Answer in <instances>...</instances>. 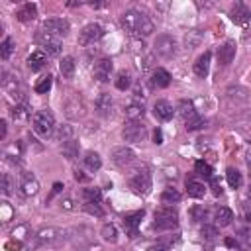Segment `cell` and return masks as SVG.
I'll use <instances>...</instances> for the list:
<instances>
[{
    "label": "cell",
    "mask_w": 251,
    "mask_h": 251,
    "mask_svg": "<svg viewBox=\"0 0 251 251\" xmlns=\"http://www.w3.org/2000/svg\"><path fill=\"white\" fill-rule=\"evenodd\" d=\"M210 59H212L210 51H204L202 55H200V57L196 59V63H194V75H196V77H200V79L208 77V71H210Z\"/></svg>",
    "instance_id": "cell-17"
},
{
    "label": "cell",
    "mask_w": 251,
    "mask_h": 251,
    "mask_svg": "<svg viewBox=\"0 0 251 251\" xmlns=\"http://www.w3.org/2000/svg\"><path fill=\"white\" fill-rule=\"evenodd\" d=\"M200 234H202V237H204V239L214 241V239H216V235H218V230H216V226H202Z\"/></svg>",
    "instance_id": "cell-43"
},
{
    "label": "cell",
    "mask_w": 251,
    "mask_h": 251,
    "mask_svg": "<svg viewBox=\"0 0 251 251\" xmlns=\"http://www.w3.org/2000/svg\"><path fill=\"white\" fill-rule=\"evenodd\" d=\"M245 220H247V222H251V212H247V214H245Z\"/></svg>",
    "instance_id": "cell-58"
},
{
    "label": "cell",
    "mask_w": 251,
    "mask_h": 251,
    "mask_svg": "<svg viewBox=\"0 0 251 251\" xmlns=\"http://www.w3.org/2000/svg\"><path fill=\"white\" fill-rule=\"evenodd\" d=\"M112 69H114V63L110 59H98L94 63V79H98L100 83H108Z\"/></svg>",
    "instance_id": "cell-12"
},
{
    "label": "cell",
    "mask_w": 251,
    "mask_h": 251,
    "mask_svg": "<svg viewBox=\"0 0 251 251\" xmlns=\"http://www.w3.org/2000/svg\"><path fill=\"white\" fill-rule=\"evenodd\" d=\"M51 84H53V77L51 75H45V77H41L37 83H35V92L37 94H47L49 92V88H51Z\"/></svg>",
    "instance_id": "cell-36"
},
{
    "label": "cell",
    "mask_w": 251,
    "mask_h": 251,
    "mask_svg": "<svg viewBox=\"0 0 251 251\" xmlns=\"http://www.w3.org/2000/svg\"><path fill=\"white\" fill-rule=\"evenodd\" d=\"M226 245H228V247H237V241L232 239V237H228V239H226Z\"/></svg>",
    "instance_id": "cell-55"
},
{
    "label": "cell",
    "mask_w": 251,
    "mask_h": 251,
    "mask_svg": "<svg viewBox=\"0 0 251 251\" xmlns=\"http://www.w3.org/2000/svg\"><path fill=\"white\" fill-rule=\"evenodd\" d=\"M0 208H2V220H4V222H8V220L14 216V210L10 208L8 202H2V204H0Z\"/></svg>",
    "instance_id": "cell-47"
},
{
    "label": "cell",
    "mask_w": 251,
    "mask_h": 251,
    "mask_svg": "<svg viewBox=\"0 0 251 251\" xmlns=\"http://www.w3.org/2000/svg\"><path fill=\"white\" fill-rule=\"evenodd\" d=\"M83 198H84V202L100 204V200H102V190H100V188H84L83 190Z\"/></svg>",
    "instance_id": "cell-34"
},
{
    "label": "cell",
    "mask_w": 251,
    "mask_h": 251,
    "mask_svg": "<svg viewBox=\"0 0 251 251\" xmlns=\"http://www.w3.org/2000/svg\"><path fill=\"white\" fill-rule=\"evenodd\" d=\"M61 206H63L65 210H73V200H71V198H65V200H61Z\"/></svg>",
    "instance_id": "cell-50"
},
{
    "label": "cell",
    "mask_w": 251,
    "mask_h": 251,
    "mask_svg": "<svg viewBox=\"0 0 251 251\" xmlns=\"http://www.w3.org/2000/svg\"><path fill=\"white\" fill-rule=\"evenodd\" d=\"M226 177H228V183H230V186H232V188H239V186L243 184V177H241V173H239L237 169H234V167H230V169L226 171Z\"/></svg>",
    "instance_id": "cell-35"
},
{
    "label": "cell",
    "mask_w": 251,
    "mask_h": 251,
    "mask_svg": "<svg viewBox=\"0 0 251 251\" xmlns=\"http://www.w3.org/2000/svg\"><path fill=\"white\" fill-rule=\"evenodd\" d=\"M35 237H37V243L41 245H57L67 237V232L59 228H43L37 232Z\"/></svg>",
    "instance_id": "cell-7"
},
{
    "label": "cell",
    "mask_w": 251,
    "mask_h": 251,
    "mask_svg": "<svg viewBox=\"0 0 251 251\" xmlns=\"http://www.w3.org/2000/svg\"><path fill=\"white\" fill-rule=\"evenodd\" d=\"M194 169H196V173L200 175V177H204V179H212L214 175H212V167L206 163V161H196V165H194Z\"/></svg>",
    "instance_id": "cell-41"
},
{
    "label": "cell",
    "mask_w": 251,
    "mask_h": 251,
    "mask_svg": "<svg viewBox=\"0 0 251 251\" xmlns=\"http://www.w3.org/2000/svg\"><path fill=\"white\" fill-rule=\"evenodd\" d=\"M234 57H235V43L234 41H226L218 47V63L220 65H224V67L230 65L234 61Z\"/></svg>",
    "instance_id": "cell-14"
},
{
    "label": "cell",
    "mask_w": 251,
    "mask_h": 251,
    "mask_svg": "<svg viewBox=\"0 0 251 251\" xmlns=\"http://www.w3.org/2000/svg\"><path fill=\"white\" fill-rule=\"evenodd\" d=\"M141 218H143V210L124 216V228H126V232L130 234V237H135V235H137V226H139Z\"/></svg>",
    "instance_id": "cell-19"
},
{
    "label": "cell",
    "mask_w": 251,
    "mask_h": 251,
    "mask_svg": "<svg viewBox=\"0 0 251 251\" xmlns=\"http://www.w3.org/2000/svg\"><path fill=\"white\" fill-rule=\"evenodd\" d=\"M134 159H135V153L132 151L130 147H116L114 151H112V161H114V165H118V167H128L130 163H134Z\"/></svg>",
    "instance_id": "cell-11"
},
{
    "label": "cell",
    "mask_w": 251,
    "mask_h": 251,
    "mask_svg": "<svg viewBox=\"0 0 251 251\" xmlns=\"http://www.w3.org/2000/svg\"><path fill=\"white\" fill-rule=\"evenodd\" d=\"M210 188H212L214 196H220V194H222V184H220V181H218L216 177L210 179Z\"/></svg>",
    "instance_id": "cell-48"
},
{
    "label": "cell",
    "mask_w": 251,
    "mask_h": 251,
    "mask_svg": "<svg viewBox=\"0 0 251 251\" xmlns=\"http://www.w3.org/2000/svg\"><path fill=\"white\" fill-rule=\"evenodd\" d=\"M61 153H63V157H67L69 161L77 159V157H79V141H77V139H71V141L63 143Z\"/></svg>",
    "instance_id": "cell-29"
},
{
    "label": "cell",
    "mask_w": 251,
    "mask_h": 251,
    "mask_svg": "<svg viewBox=\"0 0 251 251\" xmlns=\"http://www.w3.org/2000/svg\"><path fill=\"white\" fill-rule=\"evenodd\" d=\"M37 190H39V183H37L35 175H32V173H22V179H20V192H22L24 196H33V194H37Z\"/></svg>",
    "instance_id": "cell-13"
},
{
    "label": "cell",
    "mask_w": 251,
    "mask_h": 251,
    "mask_svg": "<svg viewBox=\"0 0 251 251\" xmlns=\"http://www.w3.org/2000/svg\"><path fill=\"white\" fill-rule=\"evenodd\" d=\"M73 135H75V130H73V126H69V124L57 126V130H55V139L61 141V143H67V141L75 139Z\"/></svg>",
    "instance_id": "cell-27"
},
{
    "label": "cell",
    "mask_w": 251,
    "mask_h": 251,
    "mask_svg": "<svg viewBox=\"0 0 251 251\" xmlns=\"http://www.w3.org/2000/svg\"><path fill=\"white\" fill-rule=\"evenodd\" d=\"M10 114H12L14 120H20L22 122V120H28L32 116V108L28 106V102H18L16 106H12Z\"/></svg>",
    "instance_id": "cell-26"
},
{
    "label": "cell",
    "mask_w": 251,
    "mask_h": 251,
    "mask_svg": "<svg viewBox=\"0 0 251 251\" xmlns=\"http://www.w3.org/2000/svg\"><path fill=\"white\" fill-rule=\"evenodd\" d=\"M155 143H157V145H161V143H163V135H161V132H159V130L155 132Z\"/></svg>",
    "instance_id": "cell-53"
},
{
    "label": "cell",
    "mask_w": 251,
    "mask_h": 251,
    "mask_svg": "<svg viewBox=\"0 0 251 251\" xmlns=\"http://www.w3.org/2000/svg\"><path fill=\"white\" fill-rule=\"evenodd\" d=\"M55 116L51 114V110H39L33 116V132L39 137H49L55 132Z\"/></svg>",
    "instance_id": "cell-2"
},
{
    "label": "cell",
    "mask_w": 251,
    "mask_h": 251,
    "mask_svg": "<svg viewBox=\"0 0 251 251\" xmlns=\"http://www.w3.org/2000/svg\"><path fill=\"white\" fill-rule=\"evenodd\" d=\"M102 28H100L98 24H86L83 30H81V33H79V43L83 45V47H86V45H94L100 37H102Z\"/></svg>",
    "instance_id": "cell-9"
},
{
    "label": "cell",
    "mask_w": 251,
    "mask_h": 251,
    "mask_svg": "<svg viewBox=\"0 0 251 251\" xmlns=\"http://www.w3.org/2000/svg\"><path fill=\"white\" fill-rule=\"evenodd\" d=\"M6 130H8V126H6V122L2 120V122H0V139L6 137Z\"/></svg>",
    "instance_id": "cell-51"
},
{
    "label": "cell",
    "mask_w": 251,
    "mask_h": 251,
    "mask_svg": "<svg viewBox=\"0 0 251 251\" xmlns=\"http://www.w3.org/2000/svg\"><path fill=\"white\" fill-rule=\"evenodd\" d=\"M94 106H96V112L102 116V118H108L110 114H112V106H114V100H112V96L110 94H100L98 98H96V102H94Z\"/></svg>",
    "instance_id": "cell-16"
},
{
    "label": "cell",
    "mask_w": 251,
    "mask_h": 251,
    "mask_svg": "<svg viewBox=\"0 0 251 251\" xmlns=\"http://www.w3.org/2000/svg\"><path fill=\"white\" fill-rule=\"evenodd\" d=\"M249 24H251V20H249Z\"/></svg>",
    "instance_id": "cell-60"
},
{
    "label": "cell",
    "mask_w": 251,
    "mask_h": 251,
    "mask_svg": "<svg viewBox=\"0 0 251 251\" xmlns=\"http://www.w3.org/2000/svg\"><path fill=\"white\" fill-rule=\"evenodd\" d=\"M169 84H171V75H169V71L163 69V67H157V69L153 71V75H151V86H153V88H167Z\"/></svg>",
    "instance_id": "cell-18"
},
{
    "label": "cell",
    "mask_w": 251,
    "mask_h": 251,
    "mask_svg": "<svg viewBox=\"0 0 251 251\" xmlns=\"http://www.w3.org/2000/svg\"><path fill=\"white\" fill-rule=\"evenodd\" d=\"M61 188H63V184H61V183H55V186H53V194H57ZM53 194H51V196H53ZM51 196H49V198H51Z\"/></svg>",
    "instance_id": "cell-56"
},
{
    "label": "cell",
    "mask_w": 251,
    "mask_h": 251,
    "mask_svg": "<svg viewBox=\"0 0 251 251\" xmlns=\"http://www.w3.org/2000/svg\"><path fill=\"white\" fill-rule=\"evenodd\" d=\"M26 63H28L30 71H41L45 67V63H47V57H45L43 51H32V55L28 57Z\"/></svg>",
    "instance_id": "cell-22"
},
{
    "label": "cell",
    "mask_w": 251,
    "mask_h": 251,
    "mask_svg": "<svg viewBox=\"0 0 251 251\" xmlns=\"http://www.w3.org/2000/svg\"><path fill=\"white\" fill-rule=\"evenodd\" d=\"M114 84H116V88H118V90H126V88H130V84H132L130 73L120 71V73H118V77H116V81H114Z\"/></svg>",
    "instance_id": "cell-40"
},
{
    "label": "cell",
    "mask_w": 251,
    "mask_h": 251,
    "mask_svg": "<svg viewBox=\"0 0 251 251\" xmlns=\"http://www.w3.org/2000/svg\"><path fill=\"white\" fill-rule=\"evenodd\" d=\"M179 200H181V192L177 188H165L163 194H161L163 204H173V202H179Z\"/></svg>",
    "instance_id": "cell-38"
},
{
    "label": "cell",
    "mask_w": 251,
    "mask_h": 251,
    "mask_svg": "<svg viewBox=\"0 0 251 251\" xmlns=\"http://www.w3.org/2000/svg\"><path fill=\"white\" fill-rule=\"evenodd\" d=\"M247 196L251 198V184H249V190H247Z\"/></svg>",
    "instance_id": "cell-59"
},
{
    "label": "cell",
    "mask_w": 251,
    "mask_h": 251,
    "mask_svg": "<svg viewBox=\"0 0 251 251\" xmlns=\"http://www.w3.org/2000/svg\"><path fill=\"white\" fill-rule=\"evenodd\" d=\"M153 114H155V118H157V120L167 122V120H171V118H173L175 108L171 106V102H167V100H157V102L153 104Z\"/></svg>",
    "instance_id": "cell-15"
},
{
    "label": "cell",
    "mask_w": 251,
    "mask_h": 251,
    "mask_svg": "<svg viewBox=\"0 0 251 251\" xmlns=\"http://www.w3.org/2000/svg\"><path fill=\"white\" fill-rule=\"evenodd\" d=\"M84 210L92 216H98V218H102L104 216V210L100 208V204H94V202H84Z\"/></svg>",
    "instance_id": "cell-44"
},
{
    "label": "cell",
    "mask_w": 251,
    "mask_h": 251,
    "mask_svg": "<svg viewBox=\"0 0 251 251\" xmlns=\"http://www.w3.org/2000/svg\"><path fill=\"white\" fill-rule=\"evenodd\" d=\"M100 235H102V239L108 243H116L118 241V228L114 224H104L102 230H100Z\"/></svg>",
    "instance_id": "cell-31"
},
{
    "label": "cell",
    "mask_w": 251,
    "mask_h": 251,
    "mask_svg": "<svg viewBox=\"0 0 251 251\" xmlns=\"http://www.w3.org/2000/svg\"><path fill=\"white\" fill-rule=\"evenodd\" d=\"M147 251H169V247L167 245H163V243H155V245H151Z\"/></svg>",
    "instance_id": "cell-49"
},
{
    "label": "cell",
    "mask_w": 251,
    "mask_h": 251,
    "mask_svg": "<svg viewBox=\"0 0 251 251\" xmlns=\"http://www.w3.org/2000/svg\"><path fill=\"white\" fill-rule=\"evenodd\" d=\"M232 20H234L235 24H239V26H245V24H249V20H251V12H249L241 2H237V4L232 8Z\"/></svg>",
    "instance_id": "cell-20"
},
{
    "label": "cell",
    "mask_w": 251,
    "mask_h": 251,
    "mask_svg": "<svg viewBox=\"0 0 251 251\" xmlns=\"http://www.w3.org/2000/svg\"><path fill=\"white\" fill-rule=\"evenodd\" d=\"M59 71L65 79H71L75 75V59L73 57H63L59 63Z\"/></svg>",
    "instance_id": "cell-33"
},
{
    "label": "cell",
    "mask_w": 251,
    "mask_h": 251,
    "mask_svg": "<svg viewBox=\"0 0 251 251\" xmlns=\"http://www.w3.org/2000/svg\"><path fill=\"white\" fill-rule=\"evenodd\" d=\"M186 192L190 198H202L206 194V186L198 181H188L186 183Z\"/></svg>",
    "instance_id": "cell-28"
},
{
    "label": "cell",
    "mask_w": 251,
    "mask_h": 251,
    "mask_svg": "<svg viewBox=\"0 0 251 251\" xmlns=\"http://www.w3.org/2000/svg\"><path fill=\"white\" fill-rule=\"evenodd\" d=\"M214 220H216V226L226 228V226H230V224H232V220H234V212H232L230 208L222 206V208H218V210H216Z\"/></svg>",
    "instance_id": "cell-24"
},
{
    "label": "cell",
    "mask_w": 251,
    "mask_h": 251,
    "mask_svg": "<svg viewBox=\"0 0 251 251\" xmlns=\"http://www.w3.org/2000/svg\"><path fill=\"white\" fill-rule=\"evenodd\" d=\"M12 39L10 37H4V41L0 43V57H2V61H6L10 55H12Z\"/></svg>",
    "instance_id": "cell-42"
},
{
    "label": "cell",
    "mask_w": 251,
    "mask_h": 251,
    "mask_svg": "<svg viewBox=\"0 0 251 251\" xmlns=\"http://www.w3.org/2000/svg\"><path fill=\"white\" fill-rule=\"evenodd\" d=\"M235 241H237V247H241V249H245V251L251 249V230H245V228L239 230Z\"/></svg>",
    "instance_id": "cell-37"
},
{
    "label": "cell",
    "mask_w": 251,
    "mask_h": 251,
    "mask_svg": "<svg viewBox=\"0 0 251 251\" xmlns=\"http://www.w3.org/2000/svg\"><path fill=\"white\" fill-rule=\"evenodd\" d=\"M177 112H179V116H181V118H183L184 122L196 116L194 104L190 102V100H181V102H179V106H177Z\"/></svg>",
    "instance_id": "cell-25"
},
{
    "label": "cell",
    "mask_w": 251,
    "mask_h": 251,
    "mask_svg": "<svg viewBox=\"0 0 251 251\" xmlns=\"http://www.w3.org/2000/svg\"><path fill=\"white\" fill-rule=\"evenodd\" d=\"M126 118L128 120H141L143 118V114H145V108H143V104H137V102H132V104H128L126 106Z\"/></svg>",
    "instance_id": "cell-30"
},
{
    "label": "cell",
    "mask_w": 251,
    "mask_h": 251,
    "mask_svg": "<svg viewBox=\"0 0 251 251\" xmlns=\"http://www.w3.org/2000/svg\"><path fill=\"white\" fill-rule=\"evenodd\" d=\"M153 47H155V53L159 57H163V59H171L177 53V41H175L173 35H167V33L159 35L155 39V45Z\"/></svg>",
    "instance_id": "cell-5"
},
{
    "label": "cell",
    "mask_w": 251,
    "mask_h": 251,
    "mask_svg": "<svg viewBox=\"0 0 251 251\" xmlns=\"http://www.w3.org/2000/svg\"><path fill=\"white\" fill-rule=\"evenodd\" d=\"M206 126V120L202 118V116H194V118H190V120H186L184 122V128H186V132H196V130H202Z\"/></svg>",
    "instance_id": "cell-39"
},
{
    "label": "cell",
    "mask_w": 251,
    "mask_h": 251,
    "mask_svg": "<svg viewBox=\"0 0 251 251\" xmlns=\"http://www.w3.org/2000/svg\"><path fill=\"white\" fill-rule=\"evenodd\" d=\"M145 126L139 122V120H128L124 124V130H122V135L128 143H139L143 137H145Z\"/></svg>",
    "instance_id": "cell-6"
},
{
    "label": "cell",
    "mask_w": 251,
    "mask_h": 251,
    "mask_svg": "<svg viewBox=\"0 0 251 251\" xmlns=\"http://www.w3.org/2000/svg\"><path fill=\"white\" fill-rule=\"evenodd\" d=\"M12 188H14L12 179H10L8 173H4V175H2V194H4V196H10V194H12Z\"/></svg>",
    "instance_id": "cell-45"
},
{
    "label": "cell",
    "mask_w": 251,
    "mask_h": 251,
    "mask_svg": "<svg viewBox=\"0 0 251 251\" xmlns=\"http://www.w3.org/2000/svg\"><path fill=\"white\" fill-rule=\"evenodd\" d=\"M122 26L126 32H130L135 37H147L153 33V22L143 12H137V10H128L122 16Z\"/></svg>",
    "instance_id": "cell-1"
},
{
    "label": "cell",
    "mask_w": 251,
    "mask_h": 251,
    "mask_svg": "<svg viewBox=\"0 0 251 251\" xmlns=\"http://www.w3.org/2000/svg\"><path fill=\"white\" fill-rule=\"evenodd\" d=\"M247 167H249V171H251V149H249V153H247Z\"/></svg>",
    "instance_id": "cell-57"
},
{
    "label": "cell",
    "mask_w": 251,
    "mask_h": 251,
    "mask_svg": "<svg viewBox=\"0 0 251 251\" xmlns=\"http://www.w3.org/2000/svg\"><path fill=\"white\" fill-rule=\"evenodd\" d=\"M6 247H8V249H16V251H18V249L22 247V241H16V243H14V241H8V243H6Z\"/></svg>",
    "instance_id": "cell-52"
},
{
    "label": "cell",
    "mask_w": 251,
    "mask_h": 251,
    "mask_svg": "<svg viewBox=\"0 0 251 251\" xmlns=\"http://www.w3.org/2000/svg\"><path fill=\"white\" fill-rule=\"evenodd\" d=\"M35 16H37V6L32 4V2L24 4V6L16 12V18H18L20 22H32V20H35Z\"/></svg>",
    "instance_id": "cell-23"
},
{
    "label": "cell",
    "mask_w": 251,
    "mask_h": 251,
    "mask_svg": "<svg viewBox=\"0 0 251 251\" xmlns=\"http://www.w3.org/2000/svg\"><path fill=\"white\" fill-rule=\"evenodd\" d=\"M84 167L88 169V171H98L100 167H102V159H100V155L98 153H92V151H88L86 155H84Z\"/></svg>",
    "instance_id": "cell-32"
},
{
    "label": "cell",
    "mask_w": 251,
    "mask_h": 251,
    "mask_svg": "<svg viewBox=\"0 0 251 251\" xmlns=\"http://www.w3.org/2000/svg\"><path fill=\"white\" fill-rule=\"evenodd\" d=\"M35 43L43 47V51H47V55H59L61 53V47H63L61 45V39L57 35L49 33L45 30H41V32L35 33Z\"/></svg>",
    "instance_id": "cell-4"
},
{
    "label": "cell",
    "mask_w": 251,
    "mask_h": 251,
    "mask_svg": "<svg viewBox=\"0 0 251 251\" xmlns=\"http://www.w3.org/2000/svg\"><path fill=\"white\" fill-rule=\"evenodd\" d=\"M65 108H67L65 112H67L69 118H79V116L84 114V104H83V100L79 96H73L69 102L65 104Z\"/></svg>",
    "instance_id": "cell-21"
},
{
    "label": "cell",
    "mask_w": 251,
    "mask_h": 251,
    "mask_svg": "<svg viewBox=\"0 0 251 251\" xmlns=\"http://www.w3.org/2000/svg\"><path fill=\"white\" fill-rule=\"evenodd\" d=\"M75 179L77 181H86V177L83 175V171H75Z\"/></svg>",
    "instance_id": "cell-54"
},
{
    "label": "cell",
    "mask_w": 251,
    "mask_h": 251,
    "mask_svg": "<svg viewBox=\"0 0 251 251\" xmlns=\"http://www.w3.org/2000/svg\"><path fill=\"white\" fill-rule=\"evenodd\" d=\"M177 226H179V214L173 206H163L155 210V222H153L155 230H173Z\"/></svg>",
    "instance_id": "cell-3"
},
{
    "label": "cell",
    "mask_w": 251,
    "mask_h": 251,
    "mask_svg": "<svg viewBox=\"0 0 251 251\" xmlns=\"http://www.w3.org/2000/svg\"><path fill=\"white\" fill-rule=\"evenodd\" d=\"M190 216H192V220H194V222H200V220H204L206 210H204L202 206H194V208L190 210Z\"/></svg>",
    "instance_id": "cell-46"
},
{
    "label": "cell",
    "mask_w": 251,
    "mask_h": 251,
    "mask_svg": "<svg viewBox=\"0 0 251 251\" xmlns=\"http://www.w3.org/2000/svg\"><path fill=\"white\" fill-rule=\"evenodd\" d=\"M43 30L57 35V37H61V35L69 33V22L63 20V18H49V20L43 22Z\"/></svg>",
    "instance_id": "cell-10"
},
{
    "label": "cell",
    "mask_w": 251,
    "mask_h": 251,
    "mask_svg": "<svg viewBox=\"0 0 251 251\" xmlns=\"http://www.w3.org/2000/svg\"><path fill=\"white\" fill-rule=\"evenodd\" d=\"M130 188L135 192V194H149L151 192V175H149L147 171H139L135 173L132 179H130Z\"/></svg>",
    "instance_id": "cell-8"
}]
</instances>
